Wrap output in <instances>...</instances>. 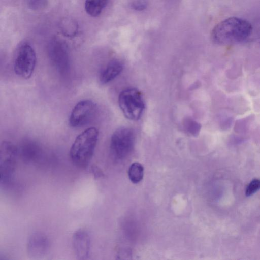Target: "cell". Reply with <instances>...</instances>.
<instances>
[{"label":"cell","instance_id":"obj_1","mask_svg":"<svg viewBox=\"0 0 260 260\" xmlns=\"http://www.w3.org/2000/svg\"><path fill=\"white\" fill-rule=\"evenodd\" d=\"M252 27L247 20L231 17L219 22L213 28L211 38L216 44H228L245 40L251 34Z\"/></svg>","mask_w":260,"mask_h":260},{"label":"cell","instance_id":"obj_2","mask_svg":"<svg viewBox=\"0 0 260 260\" xmlns=\"http://www.w3.org/2000/svg\"><path fill=\"white\" fill-rule=\"evenodd\" d=\"M99 131L94 127L88 128L78 135L70 150L72 162L80 168H86L91 161L98 140Z\"/></svg>","mask_w":260,"mask_h":260},{"label":"cell","instance_id":"obj_3","mask_svg":"<svg viewBox=\"0 0 260 260\" xmlns=\"http://www.w3.org/2000/svg\"><path fill=\"white\" fill-rule=\"evenodd\" d=\"M118 104L124 116L132 120L139 119L145 108L142 94L135 88L122 91L118 96Z\"/></svg>","mask_w":260,"mask_h":260},{"label":"cell","instance_id":"obj_4","mask_svg":"<svg viewBox=\"0 0 260 260\" xmlns=\"http://www.w3.org/2000/svg\"><path fill=\"white\" fill-rule=\"evenodd\" d=\"M18 153L17 147L9 141H4L0 148V181L1 185L10 184L13 178Z\"/></svg>","mask_w":260,"mask_h":260},{"label":"cell","instance_id":"obj_5","mask_svg":"<svg viewBox=\"0 0 260 260\" xmlns=\"http://www.w3.org/2000/svg\"><path fill=\"white\" fill-rule=\"evenodd\" d=\"M135 141L133 131L126 127L116 129L112 135L110 140V150L112 156L116 159L126 157L132 151Z\"/></svg>","mask_w":260,"mask_h":260},{"label":"cell","instance_id":"obj_6","mask_svg":"<svg viewBox=\"0 0 260 260\" xmlns=\"http://www.w3.org/2000/svg\"><path fill=\"white\" fill-rule=\"evenodd\" d=\"M36 64V55L33 48L28 44L19 47L15 57L14 70L16 74L24 78H29Z\"/></svg>","mask_w":260,"mask_h":260},{"label":"cell","instance_id":"obj_7","mask_svg":"<svg viewBox=\"0 0 260 260\" xmlns=\"http://www.w3.org/2000/svg\"><path fill=\"white\" fill-rule=\"evenodd\" d=\"M97 105L91 100L78 102L73 108L69 119L70 125L74 128L83 127L91 122L95 117Z\"/></svg>","mask_w":260,"mask_h":260},{"label":"cell","instance_id":"obj_8","mask_svg":"<svg viewBox=\"0 0 260 260\" xmlns=\"http://www.w3.org/2000/svg\"><path fill=\"white\" fill-rule=\"evenodd\" d=\"M49 58L53 68L61 75L70 70V59L65 46L59 42H52L49 48Z\"/></svg>","mask_w":260,"mask_h":260},{"label":"cell","instance_id":"obj_9","mask_svg":"<svg viewBox=\"0 0 260 260\" xmlns=\"http://www.w3.org/2000/svg\"><path fill=\"white\" fill-rule=\"evenodd\" d=\"M49 245L48 239L44 234L40 232L33 233L27 240V254L34 259L41 258L47 252Z\"/></svg>","mask_w":260,"mask_h":260},{"label":"cell","instance_id":"obj_10","mask_svg":"<svg viewBox=\"0 0 260 260\" xmlns=\"http://www.w3.org/2000/svg\"><path fill=\"white\" fill-rule=\"evenodd\" d=\"M72 243L76 258L79 260L86 259L89 255L91 245L88 233L84 229L78 230L73 235Z\"/></svg>","mask_w":260,"mask_h":260},{"label":"cell","instance_id":"obj_11","mask_svg":"<svg viewBox=\"0 0 260 260\" xmlns=\"http://www.w3.org/2000/svg\"><path fill=\"white\" fill-rule=\"evenodd\" d=\"M123 64L119 60L110 61L101 72L99 80L101 84H107L114 80L123 70Z\"/></svg>","mask_w":260,"mask_h":260},{"label":"cell","instance_id":"obj_12","mask_svg":"<svg viewBox=\"0 0 260 260\" xmlns=\"http://www.w3.org/2000/svg\"><path fill=\"white\" fill-rule=\"evenodd\" d=\"M41 149L39 145L33 141H26L22 143L20 153L23 159L26 162L35 160L39 155Z\"/></svg>","mask_w":260,"mask_h":260},{"label":"cell","instance_id":"obj_13","mask_svg":"<svg viewBox=\"0 0 260 260\" xmlns=\"http://www.w3.org/2000/svg\"><path fill=\"white\" fill-rule=\"evenodd\" d=\"M108 0H85V10L86 13L92 16L96 17L102 12Z\"/></svg>","mask_w":260,"mask_h":260},{"label":"cell","instance_id":"obj_14","mask_svg":"<svg viewBox=\"0 0 260 260\" xmlns=\"http://www.w3.org/2000/svg\"><path fill=\"white\" fill-rule=\"evenodd\" d=\"M128 177L131 181L138 183L143 179L144 168L139 162H134L131 165L128 171Z\"/></svg>","mask_w":260,"mask_h":260},{"label":"cell","instance_id":"obj_15","mask_svg":"<svg viewBox=\"0 0 260 260\" xmlns=\"http://www.w3.org/2000/svg\"><path fill=\"white\" fill-rule=\"evenodd\" d=\"M184 127L186 131L193 136H197L201 129V125L196 121L187 119L185 121Z\"/></svg>","mask_w":260,"mask_h":260},{"label":"cell","instance_id":"obj_16","mask_svg":"<svg viewBox=\"0 0 260 260\" xmlns=\"http://www.w3.org/2000/svg\"><path fill=\"white\" fill-rule=\"evenodd\" d=\"M260 189V180L254 179L248 185L245 194L246 196H250Z\"/></svg>","mask_w":260,"mask_h":260},{"label":"cell","instance_id":"obj_17","mask_svg":"<svg viewBox=\"0 0 260 260\" xmlns=\"http://www.w3.org/2000/svg\"><path fill=\"white\" fill-rule=\"evenodd\" d=\"M131 7L137 11H142L147 6L146 0H132L131 3Z\"/></svg>","mask_w":260,"mask_h":260},{"label":"cell","instance_id":"obj_18","mask_svg":"<svg viewBox=\"0 0 260 260\" xmlns=\"http://www.w3.org/2000/svg\"><path fill=\"white\" fill-rule=\"evenodd\" d=\"M47 0H29V5L32 9H39L43 7Z\"/></svg>","mask_w":260,"mask_h":260},{"label":"cell","instance_id":"obj_19","mask_svg":"<svg viewBox=\"0 0 260 260\" xmlns=\"http://www.w3.org/2000/svg\"><path fill=\"white\" fill-rule=\"evenodd\" d=\"M91 171L92 172L93 174H94L95 177H100L102 176V172L100 170L99 168L96 167H92L91 169Z\"/></svg>","mask_w":260,"mask_h":260}]
</instances>
